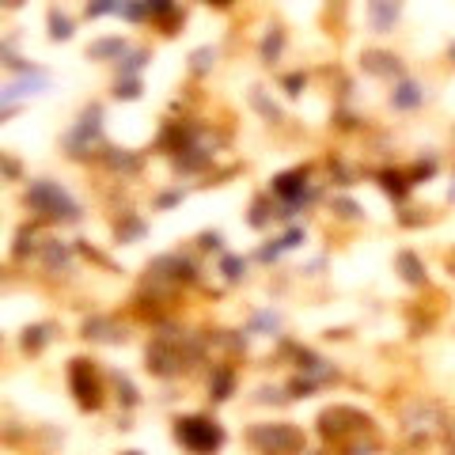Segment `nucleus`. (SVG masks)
Returning <instances> with one entry per match:
<instances>
[{"mask_svg":"<svg viewBox=\"0 0 455 455\" xmlns=\"http://www.w3.org/2000/svg\"><path fill=\"white\" fill-rule=\"evenodd\" d=\"M31 201H35V205H42V209H50V216H76V209H72V201L65 198L61 190H53V186H46V182H38L35 190H31Z\"/></svg>","mask_w":455,"mask_h":455,"instance_id":"1","label":"nucleus"},{"mask_svg":"<svg viewBox=\"0 0 455 455\" xmlns=\"http://www.w3.org/2000/svg\"><path fill=\"white\" fill-rule=\"evenodd\" d=\"M178 433H182V440L194 444V448H213V444H221V429L205 425V421H186Z\"/></svg>","mask_w":455,"mask_h":455,"instance_id":"2","label":"nucleus"},{"mask_svg":"<svg viewBox=\"0 0 455 455\" xmlns=\"http://www.w3.org/2000/svg\"><path fill=\"white\" fill-rule=\"evenodd\" d=\"M413 103H418V87L406 84L402 92H398V107H413Z\"/></svg>","mask_w":455,"mask_h":455,"instance_id":"3","label":"nucleus"},{"mask_svg":"<svg viewBox=\"0 0 455 455\" xmlns=\"http://www.w3.org/2000/svg\"><path fill=\"white\" fill-rule=\"evenodd\" d=\"M69 19H53V38H69Z\"/></svg>","mask_w":455,"mask_h":455,"instance_id":"4","label":"nucleus"}]
</instances>
